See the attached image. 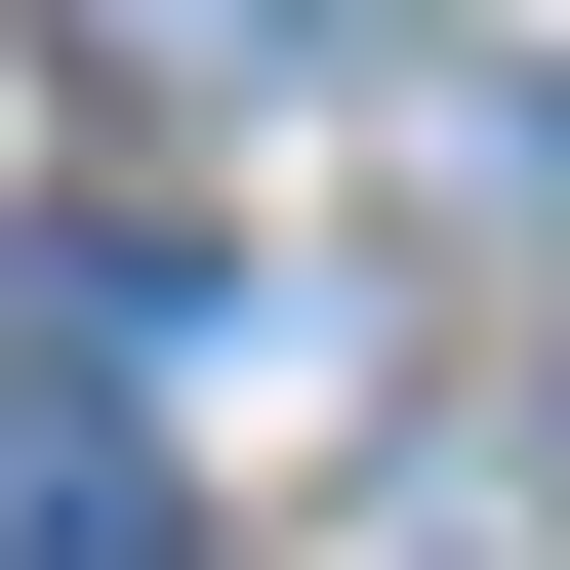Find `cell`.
Segmentation results:
<instances>
[{"label":"cell","mask_w":570,"mask_h":570,"mask_svg":"<svg viewBox=\"0 0 570 570\" xmlns=\"http://www.w3.org/2000/svg\"><path fill=\"white\" fill-rule=\"evenodd\" d=\"M0 570H204V530H164V449H122V367H82V326L0 367Z\"/></svg>","instance_id":"1"},{"label":"cell","mask_w":570,"mask_h":570,"mask_svg":"<svg viewBox=\"0 0 570 570\" xmlns=\"http://www.w3.org/2000/svg\"><path fill=\"white\" fill-rule=\"evenodd\" d=\"M82 41H122V82H245V41H326V0H82Z\"/></svg>","instance_id":"2"}]
</instances>
